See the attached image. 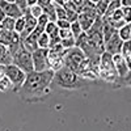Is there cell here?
Segmentation results:
<instances>
[{"label": "cell", "mask_w": 131, "mask_h": 131, "mask_svg": "<svg viewBox=\"0 0 131 131\" xmlns=\"http://www.w3.org/2000/svg\"><path fill=\"white\" fill-rule=\"evenodd\" d=\"M54 71L47 70L37 72L33 71L30 73H26V79L23 84V86L17 92L18 96L26 102H36L46 98L49 93L51 92L50 85L54 78Z\"/></svg>", "instance_id": "obj_1"}, {"label": "cell", "mask_w": 131, "mask_h": 131, "mask_svg": "<svg viewBox=\"0 0 131 131\" xmlns=\"http://www.w3.org/2000/svg\"><path fill=\"white\" fill-rule=\"evenodd\" d=\"M91 83L81 79L78 73L63 67L54 73V78L50 85L51 91H79L86 88Z\"/></svg>", "instance_id": "obj_2"}, {"label": "cell", "mask_w": 131, "mask_h": 131, "mask_svg": "<svg viewBox=\"0 0 131 131\" xmlns=\"http://www.w3.org/2000/svg\"><path fill=\"white\" fill-rule=\"evenodd\" d=\"M98 79L104 80L109 84H115L118 80V72L113 62V55L109 52H104L100 58V66H98Z\"/></svg>", "instance_id": "obj_3"}, {"label": "cell", "mask_w": 131, "mask_h": 131, "mask_svg": "<svg viewBox=\"0 0 131 131\" xmlns=\"http://www.w3.org/2000/svg\"><path fill=\"white\" fill-rule=\"evenodd\" d=\"M86 59L85 54L79 49V47H72V49H68L67 52L64 55V67L71 70L72 72L78 73L83 62Z\"/></svg>", "instance_id": "obj_4"}, {"label": "cell", "mask_w": 131, "mask_h": 131, "mask_svg": "<svg viewBox=\"0 0 131 131\" xmlns=\"http://www.w3.org/2000/svg\"><path fill=\"white\" fill-rule=\"evenodd\" d=\"M13 64L17 66L20 70H23L25 73H30L34 71V64H33V57L31 52L25 50L23 46L13 55Z\"/></svg>", "instance_id": "obj_5"}, {"label": "cell", "mask_w": 131, "mask_h": 131, "mask_svg": "<svg viewBox=\"0 0 131 131\" xmlns=\"http://www.w3.org/2000/svg\"><path fill=\"white\" fill-rule=\"evenodd\" d=\"M4 71H5V76L12 81L13 84V91L17 93L20 91V88L23 86L25 79H26V73L20 70L17 66L15 64H9V66H5L4 67Z\"/></svg>", "instance_id": "obj_6"}, {"label": "cell", "mask_w": 131, "mask_h": 131, "mask_svg": "<svg viewBox=\"0 0 131 131\" xmlns=\"http://www.w3.org/2000/svg\"><path fill=\"white\" fill-rule=\"evenodd\" d=\"M47 55H49V49H38L31 54L33 57V64H34V71L42 72L49 70L47 64Z\"/></svg>", "instance_id": "obj_7"}, {"label": "cell", "mask_w": 131, "mask_h": 131, "mask_svg": "<svg viewBox=\"0 0 131 131\" xmlns=\"http://www.w3.org/2000/svg\"><path fill=\"white\" fill-rule=\"evenodd\" d=\"M0 43L7 47L13 46V45H21V38L20 34L16 31H9L3 28V25L0 24Z\"/></svg>", "instance_id": "obj_8"}, {"label": "cell", "mask_w": 131, "mask_h": 131, "mask_svg": "<svg viewBox=\"0 0 131 131\" xmlns=\"http://www.w3.org/2000/svg\"><path fill=\"white\" fill-rule=\"evenodd\" d=\"M0 8L4 10V13L7 17L18 20L21 17H24V13L20 10V8L16 5L15 2H9V0H0Z\"/></svg>", "instance_id": "obj_9"}, {"label": "cell", "mask_w": 131, "mask_h": 131, "mask_svg": "<svg viewBox=\"0 0 131 131\" xmlns=\"http://www.w3.org/2000/svg\"><path fill=\"white\" fill-rule=\"evenodd\" d=\"M24 18H25V28H24V31L20 34V38H21V42H23L24 39H26L33 31H34V29L38 26V20L34 18L31 15H30V9L28 8L26 12L24 13Z\"/></svg>", "instance_id": "obj_10"}, {"label": "cell", "mask_w": 131, "mask_h": 131, "mask_svg": "<svg viewBox=\"0 0 131 131\" xmlns=\"http://www.w3.org/2000/svg\"><path fill=\"white\" fill-rule=\"evenodd\" d=\"M122 45H123V41L121 39V37H119L118 31H117L110 39L105 42V51L109 52L110 55H117V54H121Z\"/></svg>", "instance_id": "obj_11"}, {"label": "cell", "mask_w": 131, "mask_h": 131, "mask_svg": "<svg viewBox=\"0 0 131 131\" xmlns=\"http://www.w3.org/2000/svg\"><path fill=\"white\" fill-rule=\"evenodd\" d=\"M47 64H49V70L57 72L64 67V57L59 55V54L49 50V55H47Z\"/></svg>", "instance_id": "obj_12"}, {"label": "cell", "mask_w": 131, "mask_h": 131, "mask_svg": "<svg viewBox=\"0 0 131 131\" xmlns=\"http://www.w3.org/2000/svg\"><path fill=\"white\" fill-rule=\"evenodd\" d=\"M113 62H114V66H115V70L118 72V79L125 78L130 71L126 58L122 55V54H117V55H113Z\"/></svg>", "instance_id": "obj_13"}, {"label": "cell", "mask_w": 131, "mask_h": 131, "mask_svg": "<svg viewBox=\"0 0 131 131\" xmlns=\"http://www.w3.org/2000/svg\"><path fill=\"white\" fill-rule=\"evenodd\" d=\"M37 4L43 9V13L49 17L51 23H57L58 17H57V12H55V7H54L51 0H38Z\"/></svg>", "instance_id": "obj_14"}, {"label": "cell", "mask_w": 131, "mask_h": 131, "mask_svg": "<svg viewBox=\"0 0 131 131\" xmlns=\"http://www.w3.org/2000/svg\"><path fill=\"white\" fill-rule=\"evenodd\" d=\"M97 17H92V16H88V15H85V13H80L79 17H78V23L81 28L83 31H88L92 25L94 24V21H96Z\"/></svg>", "instance_id": "obj_15"}, {"label": "cell", "mask_w": 131, "mask_h": 131, "mask_svg": "<svg viewBox=\"0 0 131 131\" xmlns=\"http://www.w3.org/2000/svg\"><path fill=\"white\" fill-rule=\"evenodd\" d=\"M13 64V57L9 49L0 43V66H9Z\"/></svg>", "instance_id": "obj_16"}, {"label": "cell", "mask_w": 131, "mask_h": 131, "mask_svg": "<svg viewBox=\"0 0 131 131\" xmlns=\"http://www.w3.org/2000/svg\"><path fill=\"white\" fill-rule=\"evenodd\" d=\"M122 7H121V0H112L110 3H109V7H107V9H106V12H105V15H104V18H107V17H110L115 10H118V9H121Z\"/></svg>", "instance_id": "obj_17"}, {"label": "cell", "mask_w": 131, "mask_h": 131, "mask_svg": "<svg viewBox=\"0 0 131 131\" xmlns=\"http://www.w3.org/2000/svg\"><path fill=\"white\" fill-rule=\"evenodd\" d=\"M118 34L121 37V39L125 42V41H131V23L130 24H126L123 28H121L118 30Z\"/></svg>", "instance_id": "obj_18"}, {"label": "cell", "mask_w": 131, "mask_h": 131, "mask_svg": "<svg viewBox=\"0 0 131 131\" xmlns=\"http://www.w3.org/2000/svg\"><path fill=\"white\" fill-rule=\"evenodd\" d=\"M109 3H110V0H97L96 2V10H97L98 16L104 17L106 9L109 7Z\"/></svg>", "instance_id": "obj_19"}, {"label": "cell", "mask_w": 131, "mask_h": 131, "mask_svg": "<svg viewBox=\"0 0 131 131\" xmlns=\"http://www.w3.org/2000/svg\"><path fill=\"white\" fill-rule=\"evenodd\" d=\"M114 85L119 86V88H122V86H128V88H131V70L128 71V73L125 76V78L118 79Z\"/></svg>", "instance_id": "obj_20"}, {"label": "cell", "mask_w": 131, "mask_h": 131, "mask_svg": "<svg viewBox=\"0 0 131 131\" xmlns=\"http://www.w3.org/2000/svg\"><path fill=\"white\" fill-rule=\"evenodd\" d=\"M49 37H50V46H49V49L54 47L55 45H59V43H62V38L59 37V28H57L55 31L51 33Z\"/></svg>", "instance_id": "obj_21"}, {"label": "cell", "mask_w": 131, "mask_h": 131, "mask_svg": "<svg viewBox=\"0 0 131 131\" xmlns=\"http://www.w3.org/2000/svg\"><path fill=\"white\" fill-rule=\"evenodd\" d=\"M9 89H13V84L7 76H4L3 79H0V91L2 92H7Z\"/></svg>", "instance_id": "obj_22"}, {"label": "cell", "mask_w": 131, "mask_h": 131, "mask_svg": "<svg viewBox=\"0 0 131 131\" xmlns=\"http://www.w3.org/2000/svg\"><path fill=\"white\" fill-rule=\"evenodd\" d=\"M38 47L39 49H49L50 46V37L46 34V33H43V34L38 38Z\"/></svg>", "instance_id": "obj_23"}, {"label": "cell", "mask_w": 131, "mask_h": 131, "mask_svg": "<svg viewBox=\"0 0 131 131\" xmlns=\"http://www.w3.org/2000/svg\"><path fill=\"white\" fill-rule=\"evenodd\" d=\"M3 28L5 30H9V31H15V25H16V20L15 18H10V17H7L3 23H2Z\"/></svg>", "instance_id": "obj_24"}, {"label": "cell", "mask_w": 131, "mask_h": 131, "mask_svg": "<svg viewBox=\"0 0 131 131\" xmlns=\"http://www.w3.org/2000/svg\"><path fill=\"white\" fill-rule=\"evenodd\" d=\"M121 54H122V55H123L126 59L131 55V41H125V42H123Z\"/></svg>", "instance_id": "obj_25"}, {"label": "cell", "mask_w": 131, "mask_h": 131, "mask_svg": "<svg viewBox=\"0 0 131 131\" xmlns=\"http://www.w3.org/2000/svg\"><path fill=\"white\" fill-rule=\"evenodd\" d=\"M29 9H30V15L34 17V18H37V20L43 15V9H42L38 4H36L34 7H31V8H29Z\"/></svg>", "instance_id": "obj_26"}, {"label": "cell", "mask_w": 131, "mask_h": 131, "mask_svg": "<svg viewBox=\"0 0 131 131\" xmlns=\"http://www.w3.org/2000/svg\"><path fill=\"white\" fill-rule=\"evenodd\" d=\"M71 31H72V34H73L75 39H78V38L80 37V34L83 33V30H81V28H80V25H79L78 21L71 24Z\"/></svg>", "instance_id": "obj_27"}, {"label": "cell", "mask_w": 131, "mask_h": 131, "mask_svg": "<svg viewBox=\"0 0 131 131\" xmlns=\"http://www.w3.org/2000/svg\"><path fill=\"white\" fill-rule=\"evenodd\" d=\"M24 28H25V18L21 17L18 20H16V25H15V31L21 34V33L24 31Z\"/></svg>", "instance_id": "obj_28"}, {"label": "cell", "mask_w": 131, "mask_h": 131, "mask_svg": "<svg viewBox=\"0 0 131 131\" xmlns=\"http://www.w3.org/2000/svg\"><path fill=\"white\" fill-rule=\"evenodd\" d=\"M62 46L68 50V49H72L76 46V39L75 38H67V39H62Z\"/></svg>", "instance_id": "obj_29"}, {"label": "cell", "mask_w": 131, "mask_h": 131, "mask_svg": "<svg viewBox=\"0 0 131 131\" xmlns=\"http://www.w3.org/2000/svg\"><path fill=\"white\" fill-rule=\"evenodd\" d=\"M122 13H123V20L126 24H130L131 23V7H122Z\"/></svg>", "instance_id": "obj_30"}, {"label": "cell", "mask_w": 131, "mask_h": 131, "mask_svg": "<svg viewBox=\"0 0 131 131\" xmlns=\"http://www.w3.org/2000/svg\"><path fill=\"white\" fill-rule=\"evenodd\" d=\"M59 37L62 39H67V38H75L71 29H59Z\"/></svg>", "instance_id": "obj_31"}, {"label": "cell", "mask_w": 131, "mask_h": 131, "mask_svg": "<svg viewBox=\"0 0 131 131\" xmlns=\"http://www.w3.org/2000/svg\"><path fill=\"white\" fill-rule=\"evenodd\" d=\"M15 3H16V5L20 8V10H21L23 13H25V12H26V9L29 8L26 0H15Z\"/></svg>", "instance_id": "obj_32"}, {"label": "cell", "mask_w": 131, "mask_h": 131, "mask_svg": "<svg viewBox=\"0 0 131 131\" xmlns=\"http://www.w3.org/2000/svg\"><path fill=\"white\" fill-rule=\"evenodd\" d=\"M57 28H58V26H57V24H55V23H51V21H50V23L45 26V33H46L47 36H50L51 33L55 31V29H57Z\"/></svg>", "instance_id": "obj_33"}, {"label": "cell", "mask_w": 131, "mask_h": 131, "mask_svg": "<svg viewBox=\"0 0 131 131\" xmlns=\"http://www.w3.org/2000/svg\"><path fill=\"white\" fill-rule=\"evenodd\" d=\"M55 24H57V26L59 29H71V24L68 23L67 20H58Z\"/></svg>", "instance_id": "obj_34"}, {"label": "cell", "mask_w": 131, "mask_h": 131, "mask_svg": "<svg viewBox=\"0 0 131 131\" xmlns=\"http://www.w3.org/2000/svg\"><path fill=\"white\" fill-rule=\"evenodd\" d=\"M49 23H50V20H49V17H47L45 13H43V15L38 18V25H39V26H46Z\"/></svg>", "instance_id": "obj_35"}, {"label": "cell", "mask_w": 131, "mask_h": 131, "mask_svg": "<svg viewBox=\"0 0 131 131\" xmlns=\"http://www.w3.org/2000/svg\"><path fill=\"white\" fill-rule=\"evenodd\" d=\"M5 18H7V15L4 13V10H3L2 8H0V24H2Z\"/></svg>", "instance_id": "obj_36"}, {"label": "cell", "mask_w": 131, "mask_h": 131, "mask_svg": "<svg viewBox=\"0 0 131 131\" xmlns=\"http://www.w3.org/2000/svg\"><path fill=\"white\" fill-rule=\"evenodd\" d=\"M121 7H131V0H122L121 2Z\"/></svg>", "instance_id": "obj_37"}, {"label": "cell", "mask_w": 131, "mask_h": 131, "mask_svg": "<svg viewBox=\"0 0 131 131\" xmlns=\"http://www.w3.org/2000/svg\"><path fill=\"white\" fill-rule=\"evenodd\" d=\"M4 67L5 66H0V79H3L5 76V71H4Z\"/></svg>", "instance_id": "obj_38"}, {"label": "cell", "mask_w": 131, "mask_h": 131, "mask_svg": "<svg viewBox=\"0 0 131 131\" xmlns=\"http://www.w3.org/2000/svg\"><path fill=\"white\" fill-rule=\"evenodd\" d=\"M126 60H127V66H128V70H131V55H130V57H128V58H127Z\"/></svg>", "instance_id": "obj_39"}]
</instances>
